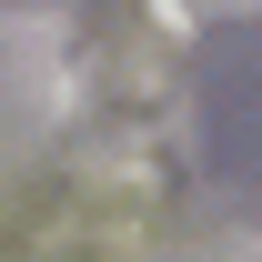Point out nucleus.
Wrapping results in <instances>:
<instances>
[{"label":"nucleus","instance_id":"1","mask_svg":"<svg viewBox=\"0 0 262 262\" xmlns=\"http://www.w3.org/2000/svg\"><path fill=\"white\" fill-rule=\"evenodd\" d=\"M81 111V40L71 10H0V121L61 131Z\"/></svg>","mask_w":262,"mask_h":262},{"label":"nucleus","instance_id":"2","mask_svg":"<svg viewBox=\"0 0 262 262\" xmlns=\"http://www.w3.org/2000/svg\"><path fill=\"white\" fill-rule=\"evenodd\" d=\"M212 262H262V232H222V252Z\"/></svg>","mask_w":262,"mask_h":262},{"label":"nucleus","instance_id":"3","mask_svg":"<svg viewBox=\"0 0 262 262\" xmlns=\"http://www.w3.org/2000/svg\"><path fill=\"white\" fill-rule=\"evenodd\" d=\"M192 10H222V20H252L262 0H192Z\"/></svg>","mask_w":262,"mask_h":262}]
</instances>
